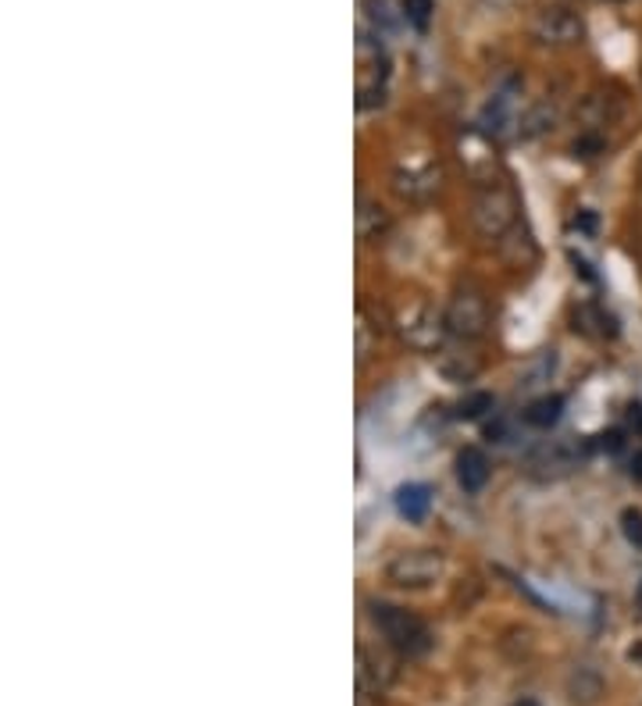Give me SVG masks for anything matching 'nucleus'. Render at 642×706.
Listing matches in <instances>:
<instances>
[{
  "instance_id": "24",
  "label": "nucleus",
  "mask_w": 642,
  "mask_h": 706,
  "mask_svg": "<svg viewBox=\"0 0 642 706\" xmlns=\"http://www.w3.org/2000/svg\"><path fill=\"white\" fill-rule=\"evenodd\" d=\"M404 8H407V14L425 29V22H428V0H404Z\"/></svg>"
},
{
  "instance_id": "18",
  "label": "nucleus",
  "mask_w": 642,
  "mask_h": 706,
  "mask_svg": "<svg viewBox=\"0 0 642 706\" xmlns=\"http://www.w3.org/2000/svg\"><path fill=\"white\" fill-rule=\"evenodd\" d=\"M553 107L550 104H539V107H532L528 111V115L521 118V136H539V133H546V128L553 125Z\"/></svg>"
},
{
  "instance_id": "17",
  "label": "nucleus",
  "mask_w": 642,
  "mask_h": 706,
  "mask_svg": "<svg viewBox=\"0 0 642 706\" xmlns=\"http://www.w3.org/2000/svg\"><path fill=\"white\" fill-rule=\"evenodd\" d=\"M560 411H565V399H560V396H539V399L528 404L525 422L532 428H550V425H557Z\"/></svg>"
},
{
  "instance_id": "2",
  "label": "nucleus",
  "mask_w": 642,
  "mask_h": 706,
  "mask_svg": "<svg viewBox=\"0 0 642 706\" xmlns=\"http://www.w3.org/2000/svg\"><path fill=\"white\" fill-rule=\"evenodd\" d=\"M472 225L482 239H493V243H500L507 232H514V225H518V197H514V189L504 183L478 186L472 200Z\"/></svg>"
},
{
  "instance_id": "23",
  "label": "nucleus",
  "mask_w": 642,
  "mask_h": 706,
  "mask_svg": "<svg viewBox=\"0 0 642 706\" xmlns=\"http://www.w3.org/2000/svg\"><path fill=\"white\" fill-rule=\"evenodd\" d=\"M553 364H557L553 350H542L539 357H536V364H532V372L525 375V382H521V385H539L542 378H550V375H553Z\"/></svg>"
},
{
  "instance_id": "22",
  "label": "nucleus",
  "mask_w": 642,
  "mask_h": 706,
  "mask_svg": "<svg viewBox=\"0 0 642 706\" xmlns=\"http://www.w3.org/2000/svg\"><path fill=\"white\" fill-rule=\"evenodd\" d=\"M621 532L632 546H642V510H635V507L621 510Z\"/></svg>"
},
{
  "instance_id": "25",
  "label": "nucleus",
  "mask_w": 642,
  "mask_h": 706,
  "mask_svg": "<svg viewBox=\"0 0 642 706\" xmlns=\"http://www.w3.org/2000/svg\"><path fill=\"white\" fill-rule=\"evenodd\" d=\"M367 8H375L372 11L375 22H382L385 29H393V14H390V4H385V0H367Z\"/></svg>"
},
{
  "instance_id": "19",
  "label": "nucleus",
  "mask_w": 642,
  "mask_h": 706,
  "mask_svg": "<svg viewBox=\"0 0 642 706\" xmlns=\"http://www.w3.org/2000/svg\"><path fill=\"white\" fill-rule=\"evenodd\" d=\"M353 340H358V364H364L367 357H372L375 343H379V335L372 329V321L364 318V311L358 314V329H353Z\"/></svg>"
},
{
  "instance_id": "9",
  "label": "nucleus",
  "mask_w": 642,
  "mask_h": 706,
  "mask_svg": "<svg viewBox=\"0 0 642 706\" xmlns=\"http://www.w3.org/2000/svg\"><path fill=\"white\" fill-rule=\"evenodd\" d=\"M621 115V101L607 90H592L582 107H578V122H582V133H600L603 125H610Z\"/></svg>"
},
{
  "instance_id": "3",
  "label": "nucleus",
  "mask_w": 642,
  "mask_h": 706,
  "mask_svg": "<svg viewBox=\"0 0 642 706\" xmlns=\"http://www.w3.org/2000/svg\"><path fill=\"white\" fill-rule=\"evenodd\" d=\"M446 332L460 343H475L489 332V300L478 285H457L446 303Z\"/></svg>"
},
{
  "instance_id": "4",
  "label": "nucleus",
  "mask_w": 642,
  "mask_h": 706,
  "mask_svg": "<svg viewBox=\"0 0 642 706\" xmlns=\"http://www.w3.org/2000/svg\"><path fill=\"white\" fill-rule=\"evenodd\" d=\"M446 571V557L439 550H404L385 564V582L396 589H428Z\"/></svg>"
},
{
  "instance_id": "21",
  "label": "nucleus",
  "mask_w": 642,
  "mask_h": 706,
  "mask_svg": "<svg viewBox=\"0 0 642 706\" xmlns=\"http://www.w3.org/2000/svg\"><path fill=\"white\" fill-rule=\"evenodd\" d=\"M603 147H607L603 133H582L571 143V154L574 157H597V154H603Z\"/></svg>"
},
{
  "instance_id": "5",
  "label": "nucleus",
  "mask_w": 642,
  "mask_h": 706,
  "mask_svg": "<svg viewBox=\"0 0 642 706\" xmlns=\"http://www.w3.org/2000/svg\"><path fill=\"white\" fill-rule=\"evenodd\" d=\"M385 79H390V58L372 40L367 32H361L358 40V107H379L385 101Z\"/></svg>"
},
{
  "instance_id": "29",
  "label": "nucleus",
  "mask_w": 642,
  "mask_h": 706,
  "mask_svg": "<svg viewBox=\"0 0 642 706\" xmlns=\"http://www.w3.org/2000/svg\"><path fill=\"white\" fill-rule=\"evenodd\" d=\"M514 706H539V699H518Z\"/></svg>"
},
{
  "instance_id": "1",
  "label": "nucleus",
  "mask_w": 642,
  "mask_h": 706,
  "mask_svg": "<svg viewBox=\"0 0 642 706\" xmlns=\"http://www.w3.org/2000/svg\"><path fill=\"white\" fill-rule=\"evenodd\" d=\"M367 617H372L375 632L385 638V646L396 650L400 656H407V661H417V656H425L432 650V629L428 624L411 614V610L396 606V603H367Z\"/></svg>"
},
{
  "instance_id": "26",
  "label": "nucleus",
  "mask_w": 642,
  "mask_h": 706,
  "mask_svg": "<svg viewBox=\"0 0 642 706\" xmlns=\"http://www.w3.org/2000/svg\"><path fill=\"white\" fill-rule=\"evenodd\" d=\"M621 443H624V439H621V432H618V428H610V432H603V436H600V446H603V449H610V454H618Z\"/></svg>"
},
{
  "instance_id": "11",
  "label": "nucleus",
  "mask_w": 642,
  "mask_h": 706,
  "mask_svg": "<svg viewBox=\"0 0 642 706\" xmlns=\"http://www.w3.org/2000/svg\"><path fill=\"white\" fill-rule=\"evenodd\" d=\"M393 229V218L390 211L372 200V197H361L358 200V236L364 239V243H379V239H385Z\"/></svg>"
},
{
  "instance_id": "12",
  "label": "nucleus",
  "mask_w": 642,
  "mask_h": 706,
  "mask_svg": "<svg viewBox=\"0 0 642 706\" xmlns=\"http://www.w3.org/2000/svg\"><path fill=\"white\" fill-rule=\"evenodd\" d=\"M428 507H432V489L422 486V481H411V486H400V489H396V510H400V518H407V521H425V518H428Z\"/></svg>"
},
{
  "instance_id": "10",
  "label": "nucleus",
  "mask_w": 642,
  "mask_h": 706,
  "mask_svg": "<svg viewBox=\"0 0 642 706\" xmlns=\"http://www.w3.org/2000/svg\"><path fill=\"white\" fill-rule=\"evenodd\" d=\"M493 468H489V457L482 454L478 446H464L457 454V481L464 492H482L486 489Z\"/></svg>"
},
{
  "instance_id": "20",
  "label": "nucleus",
  "mask_w": 642,
  "mask_h": 706,
  "mask_svg": "<svg viewBox=\"0 0 642 706\" xmlns=\"http://www.w3.org/2000/svg\"><path fill=\"white\" fill-rule=\"evenodd\" d=\"M486 411H493V393H468L457 404V417H464V422H475V417H482Z\"/></svg>"
},
{
  "instance_id": "27",
  "label": "nucleus",
  "mask_w": 642,
  "mask_h": 706,
  "mask_svg": "<svg viewBox=\"0 0 642 706\" xmlns=\"http://www.w3.org/2000/svg\"><path fill=\"white\" fill-rule=\"evenodd\" d=\"M629 475H632L635 481H642V449H635V454L629 457Z\"/></svg>"
},
{
  "instance_id": "7",
  "label": "nucleus",
  "mask_w": 642,
  "mask_h": 706,
  "mask_svg": "<svg viewBox=\"0 0 642 706\" xmlns=\"http://www.w3.org/2000/svg\"><path fill=\"white\" fill-rule=\"evenodd\" d=\"M532 37L546 46H574L586 37V22L571 8H542L532 22Z\"/></svg>"
},
{
  "instance_id": "16",
  "label": "nucleus",
  "mask_w": 642,
  "mask_h": 706,
  "mask_svg": "<svg viewBox=\"0 0 642 706\" xmlns=\"http://www.w3.org/2000/svg\"><path fill=\"white\" fill-rule=\"evenodd\" d=\"M436 186H439L436 175H432L428 168L425 172H400L396 183H393V189L404 200H425V197H432V193H436Z\"/></svg>"
},
{
  "instance_id": "15",
  "label": "nucleus",
  "mask_w": 642,
  "mask_h": 706,
  "mask_svg": "<svg viewBox=\"0 0 642 706\" xmlns=\"http://www.w3.org/2000/svg\"><path fill=\"white\" fill-rule=\"evenodd\" d=\"M439 372L449 382H468L478 375V357L468 350H439Z\"/></svg>"
},
{
  "instance_id": "13",
  "label": "nucleus",
  "mask_w": 642,
  "mask_h": 706,
  "mask_svg": "<svg viewBox=\"0 0 642 706\" xmlns=\"http://www.w3.org/2000/svg\"><path fill=\"white\" fill-rule=\"evenodd\" d=\"M510 107H514V83L493 93V101L482 111V128L493 136H504V128L510 125Z\"/></svg>"
},
{
  "instance_id": "28",
  "label": "nucleus",
  "mask_w": 642,
  "mask_h": 706,
  "mask_svg": "<svg viewBox=\"0 0 642 706\" xmlns=\"http://www.w3.org/2000/svg\"><path fill=\"white\" fill-rule=\"evenodd\" d=\"M629 422L642 428V407H639V404H632V407H629Z\"/></svg>"
},
{
  "instance_id": "8",
  "label": "nucleus",
  "mask_w": 642,
  "mask_h": 706,
  "mask_svg": "<svg viewBox=\"0 0 642 706\" xmlns=\"http://www.w3.org/2000/svg\"><path fill=\"white\" fill-rule=\"evenodd\" d=\"M400 335L417 350H439L449 332H446V318H439L432 308H425V303H411L404 318H400Z\"/></svg>"
},
{
  "instance_id": "14",
  "label": "nucleus",
  "mask_w": 642,
  "mask_h": 706,
  "mask_svg": "<svg viewBox=\"0 0 642 706\" xmlns=\"http://www.w3.org/2000/svg\"><path fill=\"white\" fill-rule=\"evenodd\" d=\"M568 693H571L574 703H597V699L603 696V678H600V671H592L589 664L574 667L571 678H568Z\"/></svg>"
},
{
  "instance_id": "6",
  "label": "nucleus",
  "mask_w": 642,
  "mask_h": 706,
  "mask_svg": "<svg viewBox=\"0 0 642 706\" xmlns=\"http://www.w3.org/2000/svg\"><path fill=\"white\" fill-rule=\"evenodd\" d=\"M589 457V443H574V439H557V443H542L539 449L528 454V475L553 481L565 478L574 468H582Z\"/></svg>"
}]
</instances>
